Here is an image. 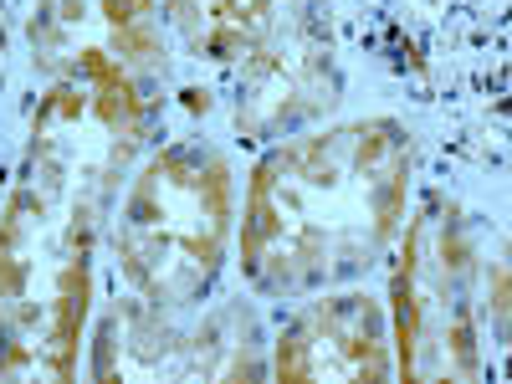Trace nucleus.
Returning a JSON list of instances; mask_svg holds the SVG:
<instances>
[{
  "label": "nucleus",
  "instance_id": "1",
  "mask_svg": "<svg viewBox=\"0 0 512 384\" xmlns=\"http://www.w3.org/2000/svg\"><path fill=\"white\" fill-rule=\"evenodd\" d=\"M154 93L88 72L52 77L0 200V379H77L93 318L98 241L144 159Z\"/></svg>",
  "mask_w": 512,
  "mask_h": 384
},
{
  "label": "nucleus",
  "instance_id": "2",
  "mask_svg": "<svg viewBox=\"0 0 512 384\" xmlns=\"http://www.w3.org/2000/svg\"><path fill=\"white\" fill-rule=\"evenodd\" d=\"M415 134L400 118L318 123L256 159L236 216L241 282L267 303L354 287L395 251L415 190Z\"/></svg>",
  "mask_w": 512,
  "mask_h": 384
},
{
  "label": "nucleus",
  "instance_id": "3",
  "mask_svg": "<svg viewBox=\"0 0 512 384\" xmlns=\"http://www.w3.org/2000/svg\"><path fill=\"white\" fill-rule=\"evenodd\" d=\"M180 52L226 82L231 128L277 144L318 128L344 103L333 0H164Z\"/></svg>",
  "mask_w": 512,
  "mask_h": 384
},
{
  "label": "nucleus",
  "instance_id": "4",
  "mask_svg": "<svg viewBox=\"0 0 512 384\" xmlns=\"http://www.w3.org/2000/svg\"><path fill=\"white\" fill-rule=\"evenodd\" d=\"M236 241V175L205 139H169L134 164L113 216L123 287L159 313H200Z\"/></svg>",
  "mask_w": 512,
  "mask_h": 384
},
{
  "label": "nucleus",
  "instance_id": "5",
  "mask_svg": "<svg viewBox=\"0 0 512 384\" xmlns=\"http://www.w3.org/2000/svg\"><path fill=\"white\" fill-rule=\"evenodd\" d=\"M395 379H482V226L446 190H425L390 262Z\"/></svg>",
  "mask_w": 512,
  "mask_h": 384
},
{
  "label": "nucleus",
  "instance_id": "6",
  "mask_svg": "<svg viewBox=\"0 0 512 384\" xmlns=\"http://www.w3.org/2000/svg\"><path fill=\"white\" fill-rule=\"evenodd\" d=\"M82 374L134 384H251L272 374V344L246 297H226L195 318L159 313L144 297H113L82 344Z\"/></svg>",
  "mask_w": 512,
  "mask_h": 384
},
{
  "label": "nucleus",
  "instance_id": "7",
  "mask_svg": "<svg viewBox=\"0 0 512 384\" xmlns=\"http://www.w3.org/2000/svg\"><path fill=\"white\" fill-rule=\"evenodd\" d=\"M26 57L47 82L113 72L154 98H164L169 82V41L154 0H36Z\"/></svg>",
  "mask_w": 512,
  "mask_h": 384
},
{
  "label": "nucleus",
  "instance_id": "8",
  "mask_svg": "<svg viewBox=\"0 0 512 384\" xmlns=\"http://www.w3.org/2000/svg\"><path fill=\"white\" fill-rule=\"evenodd\" d=\"M395 374V338L390 313L379 297L354 287H328L303 297L277 344H272V379H390Z\"/></svg>",
  "mask_w": 512,
  "mask_h": 384
},
{
  "label": "nucleus",
  "instance_id": "9",
  "mask_svg": "<svg viewBox=\"0 0 512 384\" xmlns=\"http://www.w3.org/2000/svg\"><path fill=\"white\" fill-rule=\"evenodd\" d=\"M482 318L487 333L512 354V236L482 226Z\"/></svg>",
  "mask_w": 512,
  "mask_h": 384
}]
</instances>
